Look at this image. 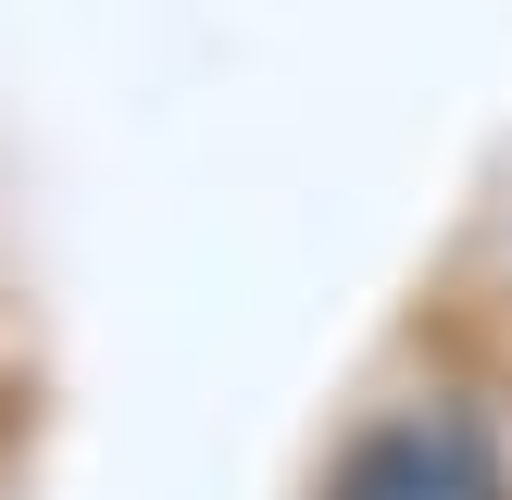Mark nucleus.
<instances>
[{
    "label": "nucleus",
    "mask_w": 512,
    "mask_h": 500,
    "mask_svg": "<svg viewBox=\"0 0 512 500\" xmlns=\"http://www.w3.org/2000/svg\"><path fill=\"white\" fill-rule=\"evenodd\" d=\"M325 500H512V488H500L488 438H463V425H375L325 475Z\"/></svg>",
    "instance_id": "1"
}]
</instances>
